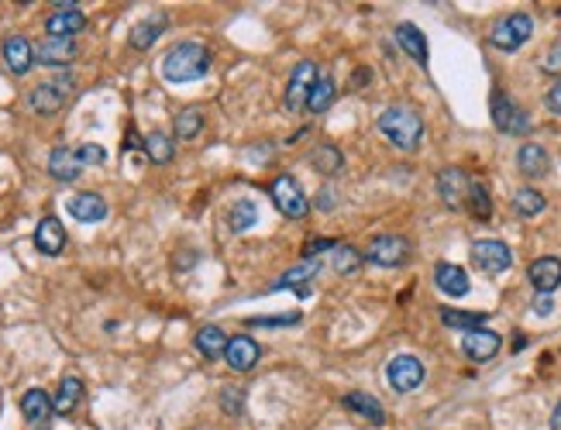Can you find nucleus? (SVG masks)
I'll use <instances>...</instances> for the list:
<instances>
[{"mask_svg": "<svg viewBox=\"0 0 561 430\" xmlns=\"http://www.w3.org/2000/svg\"><path fill=\"white\" fill-rule=\"evenodd\" d=\"M317 65L313 62H300L296 69H293V76H289V87H286V107L296 114L300 107H307V100H311V90L313 83H317Z\"/></svg>", "mask_w": 561, "mask_h": 430, "instance_id": "9", "label": "nucleus"}, {"mask_svg": "<svg viewBox=\"0 0 561 430\" xmlns=\"http://www.w3.org/2000/svg\"><path fill=\"white\" fill-rule=\"evenodd\" d=\"M28 104H32L35 114H56L65 104V93L56 87V83H38L32 93H28Z\"/></svg>", "mask_w": 561, "mask_h": 430, "instance_id": "26", "label": "nucleus"}, {"mask_svg": "<svg viewBox=\"0 0 561 430\" xmlns=\"http://www.w3.org/2000/svg\"><path fill=\"white\" fill-rule=\"evenodd\" d=\"M472 262H475V269H482L486 276H499V273H506V269L513 265V251H510V245L496 242V238H486V242H475V245H472Z\"/></svg>", "mask_w": 561, "mask_h": 430, "instance_id": "5", "label": "nucleus"}, {"mask_svg": "<svg viewBox=\"0 0 561 430\" xmlns=\"http://www.w3.org/2000/svg\"><path fill=\"white\" fill-rule=\"evenodd\" d=\"M342 152L334 149V145H320L317 152L311 155V165L317 173H324V176H334V173H342Z\"/></svg>", "mask_w": 561, "mask_h": 430, "instance_id": "35", "label": "nucleus"}, {"mask_svg": "<svg viewBox=\"0 0 561 430\" xmlns=\"http://www.w3.org/2000/svg\"><path fill=\"white\" fill-rule=\"evenodd\" d=\"M551 430H561V403L555 406V413H551Z\"/></svg>", "mask_w": 561, "mask_h": 430, "instance_id": "46", "label": "nucleus"}, {"mask_svg": "<svg viewBox=\"0 0 561 430\" xmlns=\"http://www.w3.org/2000/svg\"><path fill=\"white\" fill-rule=\"evenodd\" d=\"M269 196L280 207V214H286L289 220H300V217H307V211H311L307 193L300 189V183L293 176H276L273 186H269Z\"/></svg>", "mask_w": 561, "mask_h": 430, "instance_id": "4", "label": "nucleus"}, {"mask_svg": "<svg viewBox=\"0 0 561 430\" xmlns=\"http://www.w3.org/2000/svg\"><path fill=\"white\" fill-rule=\"evenodd\" d=\"M493 124H496L503 134H524V131H530L527 114L503 90L493 93Z\"/></svg>", "mask_w": 561, "mask_h": 430, "instance_id": "8", "label": "nucleus"}, {"mask_svg": "<svg viewBox=\"0 0 561 430\" xmlns=\"http://www.w3.org/2000/svg\"><path fill=\"white\" fill-rule=\"evenodd\" d=\"M300 313H286V317H255L251 324H262V327H280V324H296Z\"/></svg>", "mask_w": 561, "mask_h": 430, "instance_id": "41", "label": "nucleus"}, {"mask_svg": "<svg viewBox=\"0 0 561 430\" xmlns=\"http://www.w3.org/2000/svg\"><path fill=\"white\" fill-rule=\"evenodd\" d=\"M486 310H475V313H468V310H451L444 307L441 310V320L448 324V327H462V331H475V327H482L486 324Z\"/></svg>", "mask_w": 561, "mask_h": 430, "instance_id": "33", "label": "nucleus"}, {"mask_svg": "<svg viewBox=\"0 0 561 430\" xmlns=\"http://www.w3.org/2000/svg\"><path fill=\"white\" fill-rule=\"evenodd\" d=\"M35 59H38V65H52V69L69 65V62L76 59V42L73 38H45L35 49Z\"/></svg>", "mask_w": 561, "mask_h": 430, "instance_id": "17", "label": "nucleus"}, {"mask_svg": "<svg viewBox=\"0 0 561 430\" xmlns=\"http://www.w3.org/2000/svg\"><path fill=\"white\" fill-rule=\"evenodd\" d=\"M317 273H320V258H300L286 276L276 282V289H293V286H304V282H311V279H317Z\"/></svg>", "mask_w": 561, "mask_h": 430, "instance_id": "30", "label": "nucleus"}, {"mask_svg": "<svg viewBox=\"0 0 561 430\" xmlns=\"http://www.w3.org/2000/svg\"><path fill=\"white\" fill-rule=\"evenodd\" d=\"M200 127H204V114H200L196 107H187V111H180V114H176V138H180V142L196 138V134H200Z\"/></svg>", "mask_w": 561, "mask_h": 430, "instance_id": "37", "label": "nucleus"}, {"mask_svg": "<svg viewBox=\"0 0 561 430\" xmlns=\"http://www.w3.org/2000/svg\"><path fill=\"white\" fill-rule=\"evenodd\" d=\"M165 28V18L156 14V18H149V21H142V25H134L131 35H127V45L134 49V52H145V49H152L156 45V38L162 35Z\"/></svg>", "mask_w": 561, "mask_h": 430, "instance_id": "28", "label": "nucleus"}, {"mask_svg": "<svg viewBox=\"0 0 561 430\" xmlns=\"http://www.w3.org/2000/svg\"><path fill=\"white\" fill-rule=\"evenodd\" d=\"M379 131L396 145V149H403V152H413L417 145H420V138H424V118L413 111V107H386L382 114H379Z\"/></svg>", "mask_w": 561, "mask_h": 430, "instance_id": "2", "label": "nucleus"}, {"mask_svg": "<svg viewBox=\"0 0 561 430\" xmlns=\"http://www.w3.org/2000/svg\"><path fill=\"white\" fill-rule=\"evenodd\" d=\"M227 334L220 331V327H214V324H207V327H200L196 331V351L204 355V358H224V351H227Z\"/></svg>", "mask_w": 561, "mask_h": 430, "instance_id": "27", "label": "nucleus"}, {"mask_svg": "<svg viewBox=\"0 0 561 430\" xmlns=\"http://www.w3.org/2000/svg\"><path fill=\"white\" fill-rule=\"evenodd\" d=\"M517 165H520V173H524V176L541 180V176H548L551 158H548V152H544V145L527 142V145H520V152H517Z\"/></svg>", "mask_w": 561, "mask_h": 430, "instance_id": "23", "label": "nucleus"}, {"mask_svg": "<svg viewBox=\"0 0 561 430\" xmlns=\"http://www.w3.org/2000/svg\"><path fill=\"white\" fill-rule=\"evenodd\" d=\"M76 158H80L83 165H104V162H107V152H104L100 145H94V142H87V145L76 149Z\"/></svg>", "mask_w": 561, "mask_h": 430, "instance_id": "39", "label": "nucleus"}, {"mask_svg": "<svg viewBox=\"0 0 561 430\" xmlns=\"http://www.w3.org/2000/svg\"><path fill=\"white\" fill-rule=\"evenodd\" d=\"M544 207H548V200H544L537 189H517V193H513V211L520 217H537Z\"/></svg>", "mask_w": 561, "mask_h": 430, "instance_id": "36", "label": "nucleus"}, {"mask_svg": "<svg viewBox=\"0 0 561 430\" xmlns=\"http://www.w3.org/2000/svg\"><path fill=\"white\" fill-rule=\"evenodd\" d=\"M142 149H145V155L156 162V165H165V162H173V155H176V145H173V138L169 134H162V131H156V134H149L145 142H142Z\"/></svg>", "mask_w": 561, "mask_h": 430, "instance_id": "32", "label": "nucleus"}, {"mask_svg": "<svg viewBox=\"0 0 561 430\" xmlns=\"http://www.w3.org/2000/svg\"><path fill=\"white\" fill-rule=\"evenodd\" d=\"M35 248H38L42 255H49V258L63 255L65 227L56 220V217H42V220H38V227H35Z\"/></svg>", "mask_w": 561, "mask_h": 430, "instance_id": "15", "label": "nucleus"}, {"mask_svg": "<svg viewBox=\"0 0 561 430\" xmlns=\"http://www.w3.org/2000/svg\"><path fill=\"white\" fill-rule=\"evenodd\" d=\"M231 231H249L255 227V220H258V207H255V200H238L234 207H231Z\"/></svg>", "mask_w": 561, "mask_h": 430, "instance_id": "38", "label": "nucleus"}, {"mask_svg": "<svg viewBox=\"0 0 561 430\" xmlns=\"http://www.w3.org/2000/svg\"><path fill=\"white\" fill-rule=\"evenodd\" d=\"M65 211L73 214V220H83V224H96L107 217V200L100 193H76L73 200H65Z\"/></svg>", "mask_w": 561, "mask_h": 430, "instance_id": "18", "label": "nucleus"}, {"mask_svg": "<svg viewBox=\"0 0 561 430\" xmlns=\"http://www.w3.org/2000/svg\"><path fill=\"white\" fill-rule=\"evenodd\" d=\"M344 410L348 413H355L358 420H365V424H375V427H382L386 424V410H382V403L369 396V393H348L344 396Z\"/></svg>", "mask_w": 561, "mask_h": 430, "instance_id": "19", "label": "nucleus"}, {"mask_svg": "<svg viewBox=\"0 0 561 430\" xmlns=\"http://www.w3.org/2000/svg\"><path fill=\"white\" fill-rule=\"evenodd\" d=\"M211 73V52L196 42H180L162 56V76L169 83H193Z\"/></svg>", "mask_w": 561, "mask_h": 430, "instance_id": "1", "label": "nucleus"}, {"mask_svg": "<svg viewBox=\"0 0 561 430\" xmlns=\"http://www.w3.org/2000/svg\"><path fill=\"white\" fill-rule=\"evenodd\" d=\"M434 282L444 296H468V273L455 262H441L434 269Z\"/></svg>", "mask_w": 561, "mask_h": 430, "instance_id": "21", "label": "nucleus"}, {"mask_svg": "<svg viewBox=\"0 0 561 430\" xmlns=\"http://www.w3.org/2000/svg\"><path fill=\"white\" fill-rule=\"evenodd\" d=\"M365 258L375 262V265H382V269H396V265H403L410 258V242L400 238V234H379L365 248Z\"/></svg>", "mask_w": 561, "mask_h": 430, "instance_id": "6", "label": "nucleus"}, {"mask_svg": "<svg viewBox=\"0 0 561 430\" xmlns=\"http://www.w3.org/2000/svg\"><path fill=\"white\" fill-rule=\"evenodd\" d=\"M530 35H534V18L524 14V11H517V14H506V18H499L496 25H493L489 45L499 49V52H517Z\"/></svg>", "mask_w": 561, "mask_h": 430, "instance_id": "3", "label": "nucleus"}, {"mask_svg": "<svg viewBox=\"0 0 561 430\" xmlns=\"http://www.w3.org/2000/svg\"><path fill=\"white\" fill-rule=\"evenodd\" d=\"M331 262H334V273H338V276H355V273L362 269L365 255L351 245H338L334 248V258H331Z\"/></svg>", "mask_w": 561, "mask_h": 430, "instance_id": "34", "label": "nucleus"}, {"mask_svg": "<svg viewBox=\"0 0 561 430\" xmlns=\"http://www.w3.org/2000/svg\"><path fill=\"white\" fill-rule=\"evenodd\" d=\"M21 413H25V420H28L32 427H45V420L56 413L52 396H49L45 389H28V393L21 396Z\"/></svg>", "mask_w": 561, "mask_h": 430, "instance_id": "20", "label": "nucleus"}, {"mask_svg": "<svg viewBox=\"0 0 561 430\" xmlns=\"http://www.w3.org/2000/svg\"><path fill=\"white\" fill-rule=\"evenodd\" d=\"M83 400V379L80 375H63V382H59V389H56V396H52V406H56V413H73L76 406Z\"/></svg>", "mask_w": 561, "mask_h": 430, "instance_id": "25", "label": "nucleus"}, {"mask_svg": "<svg viewBox=\"0 0 561 430\" xmlns=\"http://www.w3.org/2000/svg\"><path fill=\"white\" fill-rule=\"evenodd\" d=\"M4 62H7V69H11L14 76H25L35 65L32 42H28L25 35H11V38L4 42Z\"/></svg>", "mask_w": 561, "mask_h": 430, "instance_id": "16", "label": "nucleus"}, {"mask_svg": "<svg viewBox=\"0 0 561 430\" xmlns=\"http://www.w3.org/2000/svg\"><path fill=\"white\" fill-rule=\"evenodd\" d=\"M396 42H400V49H403L406 56L417 62L420 69H427V38H424V31L406 21V25L396 28Z\"/></svg>", "mask_w": 561, "mask_h": 430, "instance_id": "22", "label": "nucleus"}, {"mask_svg": "<svg viewBox=\"0 0 561 430\" xmlns=\"http://www.w3.org/2000/svg\"><path fill=\"white\" fill-rule=\"evenodd\" d=\"M499 338L496 331H486V327H475V331H465V338H462V351H465L472 362H489V358H496Z\"/></svg>", "mask_w": 561, "mask_h": 430, "instance_id": "14", "label": "nucleus"}, {"mask_svg": "<svg viewBox=\"0 0 561 430\" xmlns=\"http://www.w3.org/2000/svg\"><path fill=\"white\" fill-rule=\"evenodd\" d=\"M544 104H548V111H551V114H558L561 118V80L551 87V90H548V100H544Z\"/></svg>", "mask_w": 561, "mask_h": 430, "instance_id": "42", "label": "nucleus"}, {"mask_svg": "<svg viewBox=\"0 0 561 430\" xmlns=\"http://www.w3.org/2000/svg\"><path fill=\"white\" fill-rule=\"evenodd\" d=\"M551 310H555V300H551V296H541V293H537V300H534V313H541V317H548Z\"/></svg>", "mask_w": 561, "mask_h": 430, "instance_id": "43", "label": "nucleus"}, {"mask_svg": "<svg viewBox=\"0 0 561 430\" xmlns=\"http://www.w3.org/2000/svg\"><path fill=\"white\" fill-rule=\"evenodd\" d=\"M59 11L45 21V31H49V38H73V35H80L83 25H87V18H83V11H80V4H73V0H63V4H56Z\"/></svg>", "mask_w": 561, "mask_h": 430, "instance_id": "10", "label": "nucleus"}, {"mask_svg": "<svg viewBox=\"0 0 561 430\" xmlns=\"http://www.w3.org/2000/svg\"><path fill=\"white\" fill-rule=\"evenodd\" d=\"M220 406L227 410V413H242V406H245V396H242V389H220Z\"/></svg>", "mask_w": 561, "mask_h": 430, "instance_id": "40", "label": "nucleus"}, {"mask_svg": "<svg viewBox=\"0 0 561 430\" xmlns=\"http://www.w3.org/2000/svg\"><path fill=\"white\" fill-rule=\"evenodd\" d=\"M437 189H441V200H444L451 211H458V207H465L472 180H468L462 169H441V176H437Z\"/></svg>", "mask_w": 561, "mask_h": 430, "instance_id": "13", "label": "nucleus"}, {"mask_svg": "<svg viewBox=\"0 0 561 430\" xmlns=\"http://www.w3.org/2000/svg\"><path fill=\"white\" fill-rule=\"evenodd\" d=\"M131 149H142V145H138V134H134V131H127V138H125V152H131Z\"/></svg>", "mask_w": 561, "mask_h": 430, "instance_id": "45", "label": "nucleus"}, {"mask_svg": "<svg viewBox=\"0 0 561 430\" xmlns=\"http://www.w3.org/2000/svg\"><path fill=\"white\" fill-rule=\"evenodd\" d=\"M527 279H530V286H534L541 296H551V293H555V289L561 286V258H555V255H544V258L530 262Z\"/></svg>", "mask_w": 561, "mask_h": 430, "instance_id": "12", "label": "nucleus"}, {"mask_svg": "<svg viewBox=\"0 0 561 430\" xmlns=\"http://www.w3.org/2000/svg\"><path fill=\"white\" fill-rule=\"evenodd\" d=\"M544 69H561V45L555 52H548V59H544Z\"/></svg>", "mask_w": 561, "mask_h": 430, "instance_id": "44", "label": "nucleus"}, {"mask_svg": "<svg viewBox=\"0 0 561 430\" xmlns=\"http://www.w3.org/2000/svg\"><path fill=\"white\" fill-rule=\"evenodd\" d=\"M386 379L396 393H413L420 382H424V362L417 355H396L389 365H386Z\"/></svg>", "mask_w": 561, "mask_h": 430, "instance_id": "7", "label": "nucleus"}, {"mask_svg": "<svg viewBox=\"0 0 561 430\" xmlns=\"http://www.w3.org/2000/svg\"><path fill=\"white\" fill-rule=\"evenodd\" d=\"M49 173H52L59 183H73V180L83 173V162L76 158L73 149L59 145V149H52V155H49Z\"/></svg>", "mask_w": 561, "mask_h": 430, "instance_id": "24", "label": "nucleus"}, {"mask_svg": "<svg viewBox=\"0 0 561 430\" xmlns=\"http://www.w3.org/2000/svg\"><path fill=\"white\" fill-rule=\"evenodd\" d=\"M468 214L475 217V220H489L493 214V200H489V189L482 180H472V189H468V200H465Z\"/></svg>", "mask_w": 561, "mask_h": 430, "instance_id": "31", "label": "nucleus"}, {"mask_svg": "<svg viewBox=\"0 0 561 430\" xmlns=\"http://www.w3.org/2000/svg\"><path fill=\"white\" fill-rule=\"evenodd\" d=\"M262 358V348L258 341H251L249 334H238V338L227 341V351H224V362L231 372H251Z\"/></svg>", "mask_w": 561, "mask_h": 430, "instance_id": "11", "label": "nucleus"}, {"mask_svg": "<svg viewBox=\"0 0 561 430\" xmlns=\"http://www.w3.org/2000/svg\"><path fill=\"white\" fill-rule=\"evenodd\" d=\"M334 96H338L334 80H331L327 73H320V76H317V83H313V90H311V100H307V111H311V114H324V111L334 104Z\"/></svg>", "mask_w": 561, "mask_h": 430, "instance_id": "29", "label": "nucleus"}]
</instances>
